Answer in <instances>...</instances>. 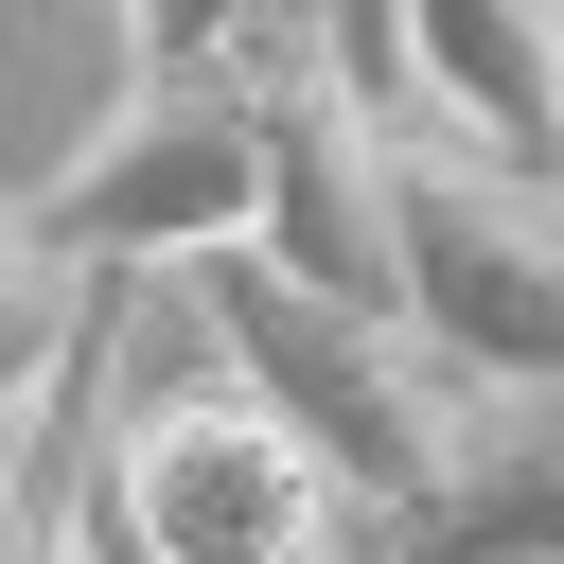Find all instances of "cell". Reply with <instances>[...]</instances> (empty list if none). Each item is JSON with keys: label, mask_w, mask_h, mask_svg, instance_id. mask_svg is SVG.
<instances>
[{"label": "cell", "mask_w": 564, "mask_h": 564, "mask_svg": "<svg viewBox=\"0 0 564 564\" xmlns=\"http://www.w3.org/2000/svg\"><path fill=\"white\" fill-rule=\"evenodd\" d=\"M194 317H212V335L282 388V423L370 494V529H423V511L458 494L494 370H476L423 300H352V282L282 264L264 229H229V247H194Z\"/></svg>", "instance_id": "1"}, {"label": "cell", "mask_w": 564, "mask_h": 564, "mask_svg": "<svg viewBox=\"0 0 564 564\" xmlns=\"http://www.w3.org/2000/svg\"><path fill=\"white\" fill-rule=\"evenodd\" d=\"M370 494L282 423V388L212 335V370L141 388L106 423V546H176V564H282V546H352Z\"/></svg>", "instance_id": "2"}, {"label": "cell", "mask_w": 564, "mask_h": 564, "mask_svg": "<svg viewBox=\"0 0 564 564\" xmlns=\"http://www.w3.org/2000/svg\"><path fill=\"white\" fill-rule=\"evenodd\" d=\"M388 176H405V300L494 388H564V159H529V141L458 123L441 88H405Z\"/></svg>", "instance_id": "3"}, {"label": "cell", "mask_w": 564, "mask_h": 564, "mask_svg": "<svg viewBox=\"0 0 564 564\" xmlns=\"http://www.w3.org/2000/svg\"><path fill=\"white\" fill-rule=\"evenodd\" d=\"M35 212H53V247H88V264H123V282L264 229V70H229V53H141L123 106L35 176Z\"/></svg>", "instance_id": "4"}, {"label": "cell", "mask_w": 564, "mask_h": 564, "mask_svg": "<svg viewBox=\"0 0 564 564\" xmlns=\"http://www.w3.org/2000/svg\"><path fill=\"white\" fill-rule=\"evenodd\" d=\"M405 88L564 159V0H405Z\"/></svg>", "instance_id": "5"}, {"label": "cell", "mask_w": 564, "mask_h": 564, "mask_svg": "<svg viewBox=\"0 0 564 564\" xmlns=\"http://www.w3.org/2000/svg\"><path fill=\"white\" fill-rule=\"evenodd\" d=\"M106 282H123V264L53 247V212H35V194L0 212V441H35V405L88 370V317H106Z\"/></svg>", "instance_id": "6"}, {"label": "cell", "mask_w": 564, "mask_h": 564, "mask_svg": "<svg viewBox=\"0 0 564 564\" xmlns=\"http://www.w3.org/2000/svg\"><path fill=\"white\" fill-rule=\"evenodd\" d=\"M423 546H564V388H494L458 494L423 511Z\"/></svg>", "instance_id": "7"}, {"label": "cell", "mask_w": 564, "mask_h": 564, "mask_svg": "<svg viewBox=\"0 0 564 564\" xmlns=\"http://www.w3.org/2000/svg\"><path fill=\"white\" fill-rule=\"evenodd\" d=\"M335 35V0H123V70L141 53H229V70H282V53H317Z\"/></svg>", "instance_id": "8"}, {"label": "cell", "mask_w": 564, "mask_h": 564, "mask_svg": "<svg viewBox=\"0 0 564 564\" xmlns=\"http://www.w3.org/2000/svg\"><path fill=\"white\" fill-rule=\"evenodd\" d=\"M335 53H352L388 106H405V0H335Z\"/></svg>", "instance_id": "9"}, {"label": "cell", "mask_w": 564, "mask_h": 564, "mask_svg": "<svg viewBox=\"0 0 564 564\" xmlns=\"http://www.w3.org/2000/svg\"><path fill=\"white\" fill-rule=\"evenodd\" d=\"M0 529H18V476H0Z\"/></svg>", "instance_id": "10"}]
</instances>
